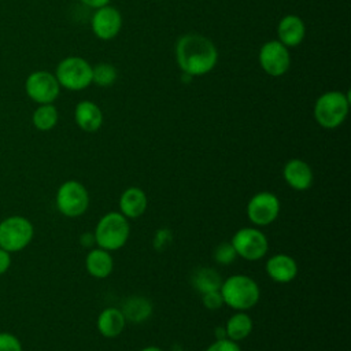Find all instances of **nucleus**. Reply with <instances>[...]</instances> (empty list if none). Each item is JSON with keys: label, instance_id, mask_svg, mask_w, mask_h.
<instances>
[{"label": "nucleus", "instance_id": "nucleus-1", "mask_svg": "<svg viewBox=\"0 0 351 351\" xmlns=\"http://www.w3.org/2000/svg\"><path fill=\"white\" fill-rule=\"evenodd\" d=\"M176 59L186 75H203L217 64L218 52L213 41L207 37L185 34L176 44Z\"/></svg>", "mask_w": 351, "mask_h": 351}, {"label": "nucleus", "instance_id": "nucleus-2", "mask_svg": "<svg viewBox=\"0 0 351 351\" xmlns=\"http://www.w3.org/2000/svg\"><path fill=\"white\" fill-rule=\"evenodd\" d=\"M219 292L223 304L237 311H245L254 307L261 298L259 285L254 278L245 274H233L222 281Z\"/></svg>", "mask_w": 351, "mask_h": 351}, {"label": "nucleus", "instance_id": "nucleus-3", "mask_svg": "<svg viewBox=\"0 0 351 351\" xmlns=\"http://www.w3.org/2000/svg\"><path fill=\"white\" fill-rule=\"evenodd\" d=\"M93 236L97 247L103 250L111 252L122 248L130 236L128 218L117 211L104 214L96 223Z\"/></svg>", "mask_w": 351, "mask_h": 351}, {"label": "nucleus", "instance_id": "nucleus-4", "mask_svg": "<svg viewBox=\"0 0 351 351\" xmlns=\"http://www.w3.org/2000/svg\"><path fill=\"white\" fill-rule=\"evenodd\" d=\"M350 107L348 93L330 90L321 95L314 104V118L317 123L325 129H335L340 126Z\"/></svg>", "mask_w": 351, "mask_h": 351}, {"label": "nucleus", "instance_id": "nucleus-5", "mask_svg": "<svg viewBox=\"0 0 351 351\" xmlns=\"http://www.w3.org/2000/svg\"><path fill=\"white\" fill-rule=\"evenodd\" d=\"M55 77L60 86L82 90L92 84V66L84 58L69 56L58 64Z\"/></svg>", "mask_w": 351, "mask_h": 351}, {"label": "nucleus", "instance_id": "nucleus-6", "mask_svg": "<svg viewBox=\"0 0 351 351\" xmlns=\"http://www.w3.org/2000/svg\"><path fill=\"white\" fill-rule=\"evenodd\" d=\"M34 234L32 222L21 215H12L0 222V248L16 252L27 247Z\"/></svg>", "mask_w": 351, "mask_h": 351}, {"label": "nucleus", "instance_id": "nucleus-7", "mask_svg": "<svg viewBox=\"0 0 351 351\" xmlns=\"http://www.w3.org/2000/svg\"><path fill=\"white\" fill-rule=\"evenodd\" d=\"M56 207L64 217L75 218L82 215L89 207V193L86 188L75 180L64 181L55 197Z\"/></svg>", "mask_w": 351, "mask_h": 351}, {"label": "nucleus", "instance_id": "nucleus-8", "mask_svg": "<svg viewBox=\"0 0 351 351\" xmlns=\"http://www.w3.org/2000/svg\"><path fill=\"white\" fill-rule=\"evenodd\" d=\"M230 244L233 245L237 256L251 262L262 259L269 250V241L265 233L258 228L251 226L239 229L233 234Z\"/></svg>", "mask_w": 351, "mask_h": 351}, {"label": "nucleus", "instance_id": "nucleus-9", "mask_svg": "<svg viewBox=\"0 0 351 351\" xmlns=\"http://www.w3.org/2000/svg\"><path fill=\"white\" fill-rule=\"evenodd\" d=\"M278 197L267 191L255 193L247 203V217L256 226H267L274 222L280 214Z\"/></svg>", "mask_w": 351, "mask_h": 351}, {"label": "nucleus", "instance_id": "nucleus-10", "mask_svg": "<svg viewBox=\"0 0 351 351\" xmlns=\"http://www.w3.org/2000/svg\"><path fill=\"white\" fill-rule=\"evenodd\" d=\"M25 89L33 101L38 104H49L59 96L60 85L52 73L38 70L29 74L25 82Z\"/></svg>", "mask_w": 351, "mask_h": 351}, {"label": "nucleus", "instance_id": "nucleus-11", "mask_svg": "<svg viewBox=\"0 0 351 351\" xmlns=\"http://www.w3.org/2000/svg\"><path fill=\"white\" fill-rule=\"evenodd\" d=\"M259 64L271 77L282 75L291 64L288 48L276 40L265 43L259 51Z\"/></svg>", "mask_w": 351, "mask_h": 351}, {"label": "nucleus", "instance_id": "nucleus-12", "mask_svg": "<svg viewBox=\"0 0 351 351\" xmlns=\"http://www.w3.org/2000/svg\"><path fill=\"white\" fill-rule=\"evenodd\" d=\"M122 26V16L115 7L104 5L96 8L92 16V30L96 37L101 40L114 38Z\"/></svg>", "mask_w": 351, "mask_h": 351}, {"label": "nucleus", "instance_id": "nucleus-13", "mask_svg": "<svg viewBox=\"0 0 351 351\" xmlns=\"http://www.w3.org/2000/svg\"><path fill=\"white\" fill-rule=\"evenodd\" d=\"M282 177L295 191H306L314 181V173L310 165L302 159H289L282 169Z\"/></svg>", "mask_w": 351, "mask_h": 351}, {"label": "nucleus", "instance_id": "nucleus-14", "mask_svg": "<svg viewBox=\"0 0 351 351\" xmlns=\"http://www.w3.org/2000/svg\"><path fill=\"white\" fill-rule=\"evenodd\" d=\"M266 273L273 281L287 284L298 276V263L287 254H276L267 259Z\"/></svg>", "mask_w": 351, "mask_h": 351}, {"label": "nucleus", "instance_id": "nucleus-15", "mask_svg": "<svg viewBox=\"0 0 351 351\" xmlns=\"http://www.w3.org/2000/svg\"><path fill=\"white\" fill-rule=\"evenodd\" d=\"M147 195L141 188L130 186L125 189L119 197V213L128 219L141 217L147 210Z\"/></svg>", "mask_w": 351, "mask_h": 351}, {"label": "nucleus", "instance_id": "nucleus-16", "mask_svg": "<svg viewBox=\"0 0 351 351\" xmlns=\"http://www.w3.org/2000/svg\"><path fill=\"white\" fill-rule=\"evenodd\" d=\"M278 41L288 47L299 45L306 36V26L303 21L296 15H285L277 26Z\"/></svg>", "mask_w": 351, "mask_h": 351}, {"label": "nucleus", "instance_id": "nucleus-17", "mask_svg": "<svg viewBox=\"0 0 351 351\" xmlns=\"http://www.w3.org/2000/svg\"><path fill=\"white\" fill-rule=\"evenodd\" d=\"M74 118L80 129L88 133H93L100 129L103 123V114L97 104L89 100H82L75 106Z\"/></svg>", "mask_w": 351, "mask_h": 351}, {"label": "nucleus", "instance_id": "nucleus-18", "mask_svg": "<svg viewBox=\"0 0 351 351\" xmlns=\"http://www.w3.org/2000/svg\"><path fill=\"white\" fill-rule=\"evenodd\" d=\"M126 319L123 317V313L118 307H107L104 308L99 317H97V330L101 336L107 339L118 337L122 330L125 329Z\"/></svg>", "mask_w": 351, "mask_h": 351}, {"label": "nucleus", "instance_id": "nucleus-19", "mask_svg": "<svg viewBox=\"0 0 351 351\" xmlns=\"http://www.w3.org/2000/svg\"><path fill=\"white\" fill-rule=\"evenodd\" d=\"M86 271L95 278H106L111 274L114 267V261L110 251L103 248H93L88 252L85 258Z\"/></svg>", "mask_w": 351, "mask_h": 351}, {"label": "nucleus", "instance_id": "nucleus-20", "mask_svg": "<svg viewBox=\"0 0 351 351\" xmlns=\"http://www.w3.org/2000/svg\"><path fill=\"white\" fill-rule=\"evenodd\" d=\"M252 328H254L252 318L247 313L244 311L234 313L233 315H230V318L225 324L226 337L233 341L244 340L251 335Z\"/></svg>", "mask_w": 351, "mask_h": 351}, {"label": "nucleus", "instance_id": "nucleus-21", "mask_svg": "<svg viewBox=\"0 0 351 351\" xmlns=\"http://www.w3.org/2000/svg\"><path fill=\"white\" fill-rule=\"evenodd\" d=\"M121 311L123 313V317L126 321H130L133 324H140L151 315L152 304L144 296H132L128 300H125Z\"/></svg>", "mask_w": 351, "mask_h": 351}, {"label": "nucleus", "instance_id": "nucleus-22", "mask_svg": "<svg viewBox=\"0 0 351 351\" xmlns=\"http://www.w3.org/2000/svg\"><path fill=\"white\" fill-rule=\"evenodd\" d=\"M192 285L202 295L211 291H218L222 284V278L215 269L211 267H200L195 270L192 276Z\"/></svg>", "mask_w": 351, "mask_h": 351}, {"label": "nucleus", "instance_id": "nucleus-23", "mask_svg": "<svg viewBox=\"0 0 351 351\" xmlns=\"http://www.w3.org/2000/svg\"><path fill=\"white\" fill-rule=\"evenodd\" d=\"M58 110L56 107L49 103V104H40L34 112H33V125L43 132L51 130L56 123H58Z\"/></svg>", "mask_w": 351, "mask_h": 351}, {"label": "nucleus", "instance_id": "nucleus-24", "mask_svg": "<svg viewBox=\"0 0 351 351\" xmlns=\"http://www.w3.org/2000/svg\"><path fill=\"white\" fill-rule=\"evenodd\" d=\"M118 77L117 69L110 63H99L92 67V82L97 86H111Z\"/></svg>", "mask_w": 351, "mask_h": 351}, {"label": "nucleus", "instance_id": "nucleus-25", "mask_svg": "<svg viewBox=\"0 0 351 351\" xmlns=\"http://www.w3.org/2000/svg\"><path fill=\"white\" fill-rule=\"evenodd\" d=\"M237 258V254L230 241L221 243L214 250V259L219 265H229Z\"/></svg>", "mask_w": 351, "mask_h": 351}, {"label": "nucleus", "instance_id": "nucleus-26", "mask_svg": "<svg viewBox=\"0 0 351 351\" xmlns=\"http://www.w3.org/2000/svg\"><path fill=\"white\" fill-rule=\"evenodd\" d=\"M0 351H22L19 339L8 332L0 333Z\"/></svg>", "mask_w": 351, "mask_h": 351}, {"label": "nucleus", "instance_id": "nucleus-27", "mask_svg": "<svg viewBox=\"0 0 351 351\" xmlns=\"http://www.w3.org/2000/svg\"><path fill=\"white\" fill-rule=\"evenodd\" d=\"M202 302H203L204 307L208 308V310H217V308L223 306V299H222V295H221L219 289L203 293L202 295Z\"/></svg>", "mask_w": 351, "mask_h": 351}, {"label": "nucleus", "instance_id": "nucleus-28", "mask_svg": "<svg viewBox=\"0 0 351 351\" xmlns=\"http://www.w3.org/2000/svg\"><path fill=\"white\" fill-rule=\"evenodd\" d=\"M206 351H241L237 341H233L228 337L217 339L214 343H211Z\"/></svg>", "mask_w": 351, "mask_h": 351}, {"label": "nucleus", "instance_id": "nucleus-29", "mask_svg": "<svg viewBox=\"0 0 351 351\" xmlns=\"http://www.w3.org/2000/svg\"><path fill=\"white\" fill-rule=\"evenodd\" d=\"M170 241H171V233H170V230H167V229H160V230H158L156 234H155V237H154V245H155L158 250L166 248Z\"/></svg>", "mask_w": 351, "mask_h": 351}, {"label": "nucleus", "instance_id": "nucleus-30", "mask_svg": "<svg viewBox=\"0 0 351 351\" xmlns=\"http://www.w3.org/2000/svg\"><path fill=\"white\" fill-rule=\"evenodd\" d=\"M11 265V256L10 252L0 248V274L5 273Z\"/></svg>", "mask_w": 351, "mask_h": 351}, {"label": "nucleus", "instance_id": "nucleus-31", "mask_svg": "<svg viewBox=\"0 0 351 351\" xmlns=\"http://www.w3.org/2000/svg\"><path fill=\"white\" fill-rule=\"evenodd\" d=\"M85 5L88 7H92V8H100V7H104L108 4L110 0H81Z\"/></svg>", "mask_w": 351, "mask_h": 351}, {"label": "nucleus", "instance_id": "nucleus-32", "mask_svg": "<svg viewBox=\"0 0 351 351\" xmlns=\"http://www.w3.org/2000/svg\"><path fill=\"white\" fill-rule=\"evenodd\" d=\"M140 351H163L160 347H156V346H147L144 348H141Z\"/></svg>", "mask_w": 351, "mask_h": 351}]
</instances>
